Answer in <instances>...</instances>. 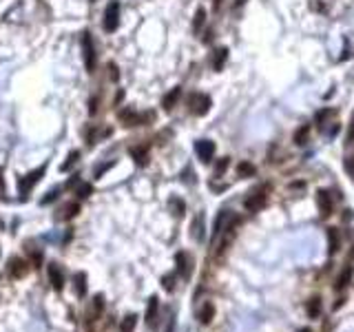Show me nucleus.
<instances>
[{
    "label": "nucleus",
    "mask_w": 354,
    "mask_h": 332,
    "mask_svg": "<svg viewBox=\"0 0 354 332\" xmlns=\"http://www.w3.org/2000/svg\"><path fill=\"white\" fill-rule=\"evenodd\" d=\"M268 193H270V184H261V186H257L255 190H250V195L243 199V206H246V211H248V212H257V211H259V208L266 204V199H268Z\"/></svg>",
    "instance_id": "nucleus-1"
},
{
    "label": "nucleus",
    "mask_w": 354,
    "mask_h": 332,
    "mask_svg": "<svg viewBox=\"0 0 354 332\" xmlns=\"http://www.w3.org/2000/svg\"><path fill=\"white\" fill-rule=\"evenodd\" d=\"M82 53H84V66H87L88 73H93L95 71V47H93V40L88 31L82 33Z\"/></svg>",
    "instance_id": "nucleus-2"
},
{
    "label": "nucleus",
    "mask_w": 354,
    "mask_h": 332,
    "mask_svg": "<svg viewBox=\"0 0 354 332\" xmlns=\"http://www.w3.org/2000/svg\"><path fill=\"white\" fill-rule=\"evenodd\" d=\"M42 175H44V166H40V168H35V171H31L29 175H25L20 180V184H18V190H20V197L22 199H27V193H29L31 188H33V184L35 181H40L42 180Z\"/></svg>",
    "instance_id": "nucleus-3"
},
{
    "label": "nucleus",
    "mask_w": 354,
    "mask_h": 332,
    "mask_svg": "<svg viewBox=\"0 0 354 332\" xmlns=\"http://www.w3.org/2000/svg\"><path fill=\"white\" fill-rule=\"evenodd\" d=\"M188 106H190V113L206 115L208 109H210V97L204 95V93H193V95L188 97Z\"/></svg>",
    "instance_id": "nucleus-4"
},
{
    "label": "nucleus",
    "mask_w": 354,
    "mask_h": 332,
    "mask_svg": "<svg viewBox=\"0 0 354 332\" xmlns=\"http://www.w3.org/2000/svg\"><path fill=\"white\" fill-rule=\"evenodd\" d=\"M118 25H119V2H111L109 7H106V11H104V22H102V27H104V31H115L118 29Z\"/></svg>",
    "instance_id": "nucleus-5"
},
{
    "label": "nucleus",
    "mask_w": 354,
    "mask_h": 332,
    "mask_svg": "<svg viewBox=\"0 0 354 332\" xmlns=\"http://www.w3.org/2000/svg\"><path fill=\"white\" fill-rule=\"evenodd\" d=\"M195 151H197L199 159H202L204 164H206V162H212V157H215V142H210V140H199L197 144H195Z\"/></svg>",
    "instance_id": "nucleus-6"
},
{
    "label": "nucleus",
    "mask_w": 354,
    "mask_h": 332,
    "mask_svg": "<svg viewBox=\"0 0 354 332\" xmlns=\"http://www.w3.org/2000/svg\"><path fill=\"white\" fill-rule=\"evenodd\" d=\"M7 270L13 279H22L27 274V270H29V264L25 259H20V257H13V259H9Z\"/></svg>",
    "instance_id": "nucleus-7"
},
{
    "label": "nucleus",
    "mask_w": 354,
    "mask_h": 332,
    "mask_svg": "<svg viewBox=\"0 0 354 332\" xmlns=\"http://www.w3.org/2000/svg\"><path fill=\"white\" fill-rule=\"evenodd\" d=\"M118 118H119V122H122L124 126H140V124L146 120L144 115L135 113L133 109H124V111H119V113H118Z\"/></svg>",
    "instance_id": "nucleus-8"
},
{
    "label": "nucleus",
    "mask_w": 354,
    "mask_h": 332,
    "mask_svg": "<svg viewBox=\"0 0 354 332\" xmlns=\"http://www.w3.org/2000/svg\"><path fill=\"white\" fill-rule=\"evenodd\" d=\"M233 217L235 215L230 211H221L219 215H217V219H215V226H212V237H219V235L228 228V224L233 221Z\"/></svg>",
    "instance_id": "nucleus-9"
},
{
    "label": "nucleus",
    "mask_w": 354,
    "mask_h": 332,
    "mask_svg": "<svg viewBox=\"0 0 354 332\" xmlns=\"http://www.w3.org/2000/svg\"><path fill=\"white\" fill-rule=\"evenodd\" d=\"M102 308H104V297L97 295L95 299H93V305L88 308V312H87V328H88V330H91V323L97 321V317H100Z\"/></svg>",
    "instance_id": "nucleus-10"
},
{
    "label": "nucleus",
    "mask_w": 354,
    "mask_h": 332,
    "mask_svg": "<svg viewBox=\"0 0 354 332\" xmlns=\"http://www.w3.org/2000/svg\"><path fill=\"white\" fill-rule=\"evenodd\" d=\"M49 281H51L53 290H62L64 286V272L58 264H49Z\"/></svg>",
    "instance_id": "nucleus-11"
},
{
    "label": "nucleus",
    "mask_w": 354,
    "mask_h": 332,
    "mask_svg": "<svg viewBox=\"0 0 354 332\" xmlns=\"http://www.w3.org/2000/svg\"><path fill=\"white\" fill-rule=\"evenodd\" d=\"M317 206H319V212H321L323 217L332 215V197H330V193H327V190H319Z\"/></svg>",
    "instance_id": "nucleus-12"
},
{
    "label": "nucleus",
    "mask_w": 354,
    "mask_h": 332,
    "mask_svg": "<svg viewBox=\"0 0 354 332\" xmlns=\"http://www.w3.org/2000/svg\"><path fill=\"white\" fill-rule=\"evenodd\" d=\"M181 97V87H175V89H171V91L164 95V100H162V106H164V111H171L173 106L177 104V100Z\"/></svg>",
    "instance_id": "nucleus-13"
},
{
    "label": "nucleus",
    "mask_w": 354,
    "mask_h": 332,
    "mask_svg": "<svg viewBox=\"0 0 354 332\" xmlns=\"http://www.w3.org/2000/svg\"><path fill=\"white\" fill-rule=\"evenodd\" d=\"M175 261H177V272H179L181 277H188L190 274V257L186 255V252H177Z\"/></svg>",
    "instance_id": "nucleus-14"
},
{
    "label": "nucleus",
    "mask_w": 354,
    "mask_h": 332,
    "mask_svg": "<svg viewBox=\"0 0 354 332\" xmlns=\"http://www.w3.org/2000/svg\"><path fill=\"white\" fill-rule=\"evenodd\" d=\"M157 310H159L157 297H150V299H148V308H146V323H148V326H153V323H155V319H157Z\"/></svg>",
    "instance_id": "nucleus-15"
},
{
    "label": "nucleus",
    "mask_w": 354,
    "mask_h": 332,
    "mask_svg": "<svg viewBox=\"0 0 354 332\" xmlns=\"http://www.w3.org/2000/svg\"><path fill=\"white\" fill-rule=\"evenodd\" d=\"M131 155L137 162V166H146V162H148V151H146V146H133Z\"/></svg>",
    "instance_id": "nucleus-16"
},
{
    "label": "nucleus",
    "mask_w": 354,
    "mask_h": 332,
    "mask_svg": "<svg viewBox=\"0 0 354 332\" xmlns=\"http://www.w3.org/2000/svg\"><path fill=\"white\" fill-rule=\"evenodd\" d=\"M212 319H215V305H212L210 301H206V303L199 308V321H202V323H210Z\"/></svg>",
    "instance_id": "nucleus-17"
},
{
    "label": "nucleus",
    "mask_w": 354,
    "mask_h": 332,
    "mask_svg": "<svg viewBox=\"0 0 354 332\" xmlns=\"http://www.w3.org/2000/svg\"><path fill=\"white\" fill-rule=\"evenodd\" d=\"M73 288H75V295H78V297L87 295V274H84V272L75 274V277H73Z\"/></svg>",
    "instance_id": "nucleus-18"
},
{
    "label": "nucleus",
    "mask_w": 354,
    "mask_h": 332,
    "mask_svg": "<svg viewBox=\"0 0 354 332\" xmlns=\"http://www.w3.org/2000/svg\"><path fill=\"white\" fill-rule=\"evenodd\" d=\"M352 272H354L352 266H345V268L341 270V274L336 277V288H339V290H343V288L350 283V279H352Z\"/></svg>",
    "instance_id": "nucleus-19"
},
{
    "label": "nucleus",
    "mask_w": 354,
    "mask_h": 332,
    "mask_svg": "<svg viewBox=\"0 0 354 332\" xmlns=\"http://www.w3.org/2000/svg\"><path fill=\"white\" fill-rule=\"evenodd\" d=\"M327 248H330V252H336L341 248V237H339V230L336 228L327 230Z\"/></svg>",
    "instance_id": "nucleus-20"
},
{
    "label": "nucleus",
    "mask_w": 354,
    "mask_h": 332,
    "mask_svg": "<svg viewBox=\"0 0 354 332\" xmlns=\"http://www.w3.org/2000/svg\"><path fill=\"white\" fill-rule=\"evenodd\" d=\"M78 212H80V204L69 202V204H66V206L60 211V219H73Z\"/></svg>",
    "instance_id": "nucleus-21"
},
{
    "label": "nucleus",
    "mask_w": 354,
    "mask_h": 332,
    "mask_svg": "<svg viewBox=\"0 0 354 332\" xmlns=\"http://www.w3.org/2000/svg\"><path fill=\"white\" fill-rule=\"evenodd\" d=\"M226 58H228V49L221 47L215 51V60H212V66H215V71H221L226 64Z\"/></svg>",
    "instance_id": "nucleus-22"
},
{
    "label": "nucleus",
    "mask_w": 354,
    "mask_h": 332,
    "mask_svg": "<svg viewBox=\"0 0 354 332\" xmlns=\"http://www.w3.org/2000/svg\"><path fill=\"white\" fill-rule=\"evenodd\" d=\"M308 137H310V126H308V124H303L301 128H296V131H295V144L303 146L305 142H308Z\"/></svg>",
    "instance_id": "nucleus-23"
},
{
    "label": "nucleus",
    "mask_w": 354,
    "mask_h": 332,
    "mask_svg": "<svg viewBox=\"0 0 354 332\" xmlns=\"http://www.w3.org/2000/svg\"><path fill=\"white\" fill-rule=\"evenodd\" d=\"M305 310H308V314H310L312 319H317L319 314H321V299H319V297L310 299V301H308V305H305Z\"/></svg>",
    "instance_id": "nucleus-24"
},
{
    "label": "nucleus",
    "mask_w": 354,
    "mask_h": 332,
    "mask_svg": "<svg viewBox=\"0 0 354 332\" xmlns=\"http://www.w3.org/2000/svg\"><path fill=\"white\" fill-rule=\"evenodd\" d=\"M237 173H239V175H241V177H255L257 168L252 166L250 162H241V164H239V166H237Z\"/></svg>",
    "instance_id": "nucleus-25"
},
{
    "label": "nucleus",
    "mask_w": 354,
    "mask_h": 332,
    "mask_svg": "<svg viewBox=\"0 0 354 332\" xmlns=\"http://www.w3.org/2000/svg\"><path fill=\"white\" fill-rule=\"evenodd\" d=\"M135 323H137V317H135V314H128V317H124L122 326H119V332H133V330H135Z\"/></svg>",
    "instance_id": "nucleus-26"
},
{
    "label": "nucleus",
    "mask_w": 354,
    "mask_h": 332,
    "mask_svg": "<svg viewBox=\"0 0 354 332\" xmlns=\"http://www.w3.org/2000/svg\"><path fill=\"white\" fill-rule=\"evenodd\" d=\"M193 237L197 239V241H202V239H204V226H202V215H199V217H195V221H193Z\"/></svg>",
    "instance_id": "nucleus-27"
},
{
    "label": "nucleus",
    "mask_w": 354,
    "mask_h": 332,
    "mask_svg": "<svg viewBox=\"0 0 354 332\" xmlns=\"http://www.w3.org/2000/svg\"><path fill=\"white\" fill-rule=\"evenodd\" d=\"M171 208H173V212H175L177 217H181V215H184V211H186V204L181 202L179 197H173L171 199Z\"/></svg>",
    "instance_id": "nucleus-28"
},
{
    "label": "nucleus",
    "mask_w": 354,
    "mask_h": 332,
    "mask_svg": "<svg viewBox=\"0 0 354 332\" xmlns=\"http://www.w3.org/2000/svg\"><path fill=\"white\" fill-rule=\"evenodd\" d=\"M58 197H60V188H51V190L47 193V197H42V199H40V204H42V206H47V204L56 202Z\"/></svg>",
    "instance_id": "nucleus-29"
},
{
    "label": "nucleus",
    "mask_w": 354,
    "mask_h": 332,
    "mask_svg": "<svg viewBox=\"0 0 354 332\" xmlns=\"http://www.w3.org/2000/svg\"><path fill=\"white\" fill-rule=\"evenodd\" d=\"M78 157H80V151H71V153H69V157H66V162L62 164V171H69V168L73 166L75 162H78Z\"/></svg>",
    "instance_id": "nucleus-30"
},
{
    "label": "nucleus",
    "mask_w": 354,
    "mask_h": 332,
    "mask_svg": "<svg viewBox=\"0 0 354 332\" xmlns=\"http://www.w3.org/2000/svg\"><path fill=\"white\" fill-rule=\"evenodd\" d=\"M204 20H206V11H204V9H197V13H195V22H193V29L199 31V27L204 25Z\"/></svg>",
    "instance_id": "nucleus-31"
},
{
    "label": "nucleus",
    "mask_w": 354,
    "mask_h": 332,
    "mask_svg": "<svg viewBox=\"0 0 354 332\" xmlns=\"http://www.w3.org/2000/svg\"><path fill=\"white\" fill-rule=\"evenodd\" d=\"M106 69H109V78L113 80V82H118V78H119L118 64H115V62H109V64H106Z\"/></svg>",
    "instance_id": "nucleus-32"
},
{
    "label": "nucleus",
    "mask_w": 354,
    "mask_h": 332,
    "mask_svg": "<svg viewBox=\"0 0 354 332\" xmlns=\"http://www.w3.org/2000/svg\"><path fill=\"white\" fill-rule=\"evenodd\" d=\"M162 286L166 288V290H173V288H175V274H166V277L162 279Z\"/></svg>",
    "instance_id": "nucleus-33"
},
{
    "label": "nucleus",
    "mask_w": 354,
    "mask_h": 332,
    "mask_svg": "<svg viewBox=\"0 0 354 332\" xmlns=\"http://www.w3.org/2000/svg\"><path fill=\"white\" fill-rule=\"evenodd\" d=\"M228 157H224V159H219V162H217V166H215V175H221V173L226 171V168H228Z\"/></svg>",
    "instance_id": "nucleus-34"
},
{
    "label": "nucleus",
    "mask_w": 354,
    "mask_h": 332,
    "mask_svg": "<svg viewBox=\"0 0 354 332\" xmlns=\"http://www.w3.org/2000/svg\"><path fill=\"white\" fill-rule=\"evenodd\" d=\"M91 193H93V186L91 184H82V186H80V190H78L80 197H88Z\"/></svg>",
    "instance_id": "nucleus-35"
},
{
    "label": "nucleus",
    "mask_w": 354,
    "mask_h": 332,
    "mask_svg": "<svg viewBox=\"0 0 354 332\" xmlns=\"http://www.w3.org/2000/svg\"><path fill=\"white\" fill-rule=\"evenodd\" d=\"M343 166H345V171H348V175L354 180V157H348V159H345Z\"/></svg>",
    "instance_id": "nucleus-36"
},
{
    "label": "nucleus",
    "mask_w": 354,
    "mask_h": 332,
    "mask_svg": "<svg viewBox=\"0 0 354 332\" xmlns=\"http://www.w3.org/2000/svg\"><path fill=\"white\" fill-rule=\"evenodd\" d=\"M88 113H91V115H93V113H97V97H95V100L88 102Z\"/></svg>",
    "instance_id": "nucleus-37"
},
{
    "label": "nucleus",
    "mask_w": 354,
    "mask_h": 332,
    "mask_svg": "<svg viewBox=\"0 0 354 332\" xmlns=\"http://www.w3.org/2000/svg\"><path fill=\"white\" fill-rule=\"evenodd\" d=\"M348 142L350 144H354V122L350 124V133H348Z\"/></svg>",
    "instance_id": "nucleus-38"
},
{
    "label": "nucleus",
    "mask_w": 354,
    "mask_h": 332,
    "mask_svg": "<svg viewBox=\"0 0 354 332\" xmlns=\"http://www.w3.org/2000/svg\"><path fill=\"white\" fill-rule=\"evenodd\" d=\"M327 115H330V111H321V113H319V115H317V122H319V124H321V122H323V120H325V118H327Z\"/></svg>",
    "instance_id": "nucleus-39"
},
{
    "label": "nucleus",
    "mask_w": 354,
    "mask_h": 332,
    "mask_svg": "<svg viewBox=\"0 0 354 332\" xmlns=\"http://www.w3.org/2000/svg\"><path fill=\"white\" fill-rule=\"evenodd\" d=\"M299 332H312V330H310V328H301Z\"/></svg>",
    "instance_id": "nucleus-40"
},
{
    "label": "nucleus",
    "mask_w": 354,
    "mask_h": 332,
    "mask_svg": "<svg viewBox=\"0 0 354 332\" xmlns=\"http://www.w3.org/2000/svg\"><path fill=\"white\" fill-rule=\"evenodd\" d=\"M0 181H2V175H0Z\"/></svg>",
    "instance_id": "nucleus-41"
}]
</instances>
